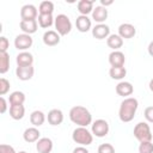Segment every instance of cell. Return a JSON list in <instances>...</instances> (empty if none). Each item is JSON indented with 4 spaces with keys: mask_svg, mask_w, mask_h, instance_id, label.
Segmentation results:
<instances>
[{
    "mask_svg": "<svg viewBox=\"0 0 153 153\" xmlns=\"http://www.w3.org/2000/svg\"><path fill=\"white\" fill-rule=\"evenodd\" d=\"M37 16H38L37 8L31 4L24 5L22 7V10H20L22 20H35V19H37Z\"/></svg>",
    "mask_w": 153,
    "mask_h": 153,
    "instance_id": "cell-8",
    "label": "cell"
},
{
    "mask_svg": "<svg viewBox=\"0 0 153 153\" xmlns=\"http://www.w3.org/2000/svg\"><path fill=\"white\" fill-rule=\"evenodd\" d=\"M108 18V10L105 7L100 6H96V8H93L92 11V19L98 23V24H103Z\"/></svg>",
    "mask_w": 153,
    "mask_h": 153,
    "instance_id": "cell-18",
    "label": "cell"
},
{
    "mask_svg": "<svg viewBox=\"0 0 153 153\" xmlns=\"http://www.w3.org/2000/svg\"><path fill=\"white\" fill-rule=\"evenodd\" d=\"M136 33V29L134 25L129 24V23H123L118 26V35L122 37V38H133Z\"/></svg>",
    "mask_w": 153,
    "mask_h": 153,
    "instance_id": "cell-13",
    "label": "cell"
},
{
    "mask_svg": "<svg viewBox=\"0 0 153 153\" xmlns=\"http://www.w3.org/2000/svg\"><path fill=\"white\" fill-rule=\"evenodd\" d=\"M30 122L31 124H33V127H39L45 122V115L44 112L39 111V110H35L31 112L30 115Z\"/></svg>",
    "mask_w": 153,
    "mask_h": 153,
    "instance_id": "cell-24",
    "label": "cell"
},
{
    "mask_svg": "<svg viewBox=\"0 0 153 153\" xmlns=\"http://www.w3.org/2000/svg\"><path fill=\"white\" fill-rule=\"evenodd\" d=\"M17 65L18 66H22V67H25V66H32L33 63V56L31 53L29 51H20L18 55H17Z\"/></svg>",
    "mask_w": 153,
    "mask_h": 153,
    "instance_id": "cell-21",
    "label": "cell"
},
{
    "mask_svg": "<svg viewBox=\"0 0 153 153\" xmlns=\"http://www.w3.org/2000/svg\"><path fill=\"white\" fill-rule=\"evenodd\" d=\"M133 92H134V87L129 81H120L116 85V93L121 97L128 98V96L133 94Z\"/></svg>",
    "mask_w": 153,
    "mask_h": 153,
    "instance_id": "cell-14",
    "label": "cell"
},
{
    "mask_svg": "<svg viewBox=\"0 0 153 153\" xmlns=\"http://www.w3.org/2000/svg\"><path fill=\"white\" fill-rule=\"evenodd\" d=\"M112 0H109V1H105V0H100V4H102V6L103 7H105L106 8V6H110V5H112Z\"/></svg>",
    "mask_w": 153,
    "mask_h": 153,
    "instance_id": "cell-39",
    "label": "cell"
},
{
    "mask_svg": "<svg viewBox=\"0 0 153 153\" xmlns=\"http://www.w3.org/2000/svg\"><path fill=\"white\" fill-rule=\"evenodd\" d=\"M148 54H149V55L153 57V41H152V42L148 44Z\"/></svg>",
    "mask_w": 153,
    "mask_h": 153,
    "instance_id": "cell-40",
    "label": "cell"
},
{
    "mask_svg": "<svg viewBox=\"0 0 153 153\" xmlns=\"http://www.w3.org/2000/svg\"><path fill=\"white\" fill-rule=\"evenodd\" d=\"M78 11L80 16H87L93 11V1L92 0H80L78 2Z\"/></svg>",
    "mask_w": 153,
    "mask_h": 153,
    "instance_id": "cell-23",
    "label": "cell"
},
{
    "mask_svg": "<svg viewBox=\"0 0 153 153\" xmlns=\"http://www.w3.org/2000/svg\"><path fill=\"white\" fill-rule=\"evenodd\" d=\"M148 86H149V90L153 92V79H151V81H149V85H148Z\"/></svg>",
    "mask_w": 153,
    "mask_h": 153,
    "instance_id": "cell-41",
    "label": "cell"
},
{
    "mask_svg": "<svg viewBox=\"0 0 153 153\" xmlns=\"http://www.w3.org/2000/svg\"><path fill=\"white\" fill-rule=\"evenodd\" d=\"M10 47V42L5 36L0 37V53H7V49Z\"/></svg>",
    "mask_w": 153,
    "mask_h": 153,
    "instance_id": "cell-34",
    "label": "cell"
},
{
    "mask_svg": "<svg viewBox=\"0 0 153 153\" xmlns=\"http://www.w3.org/2000/svg\"><path fill=\"white\" fill-rule=\"evenodd\" d=\"M126 57L124 54L120 50H114L109 54V63L111 67H124Z\"/></svg>",
    "mask_w": 153,
    "mask_h": 153,
    "instance_id": "cell-10",
    "label": "cell"
},
{
    "mask_svg": "<svg viewBox=\"0 0 153 153\" xmlns=\"http://www.w3.org/2000/svg\"><path fill=\"white\" fill-rule=\"evenodd\" d=\"M139 108V102L136 98L134 97H128L124 98L120 105V110H118V117L122 122L127 123L134 120L136 110Z\"/></svg>",
    "mask_w": 153,
    "mask_h": 153,
    "instance_id": "cell-1",
    "label": "cell"
},
{
    "mask_svg": "<svg viewBox=\"0 0 153 153\" xmlns=\"http://www.w3.org/2000/svg\"><path fill=\"white\" fill-rule=\"evenodd\" d=\"M109 123L105 121V120H96L93 123H92V127H91V133L97 136V137H104L109 134Z\"/></svg>",
    "mask_w": 153,
    "mask_h": 153,
    "instance_id": "cell-6",
    "label": "cell"
},
{
    "mask_svg": "<svg viewBox=\"0 0 153 153\" xmlns=\"http://www.w3.org/2000/svg\"><path fill=\"white\" fill-rule=\"evenodd\" d=\"M10 68V55L7 53H0V74H5Z\"/></svg>",
    "mask_w": 153,
    "mask_h": 153,
    "instance_id": "cell-30",
    "label": "cell"
},
{
    "mask_svg": "<svg viewBox=\"0 0 153 153\" xmlns=\"http://www.w3.org/2000/svg\"><path fill=\"white\" fill-rule=\"evenodd\" d=\"M73 153H90V152L87 148H85V146H79L73 149Z\"/></svg>",
    "mask_w": 153,
    "mask_h": 153,
    "instance_id": "cell-38",
    "label": "cell"
},
{
    "mask_svg": "<svg viewBox=\"0 0 153 153\" xmlns=\"http://www.w3.org/2000/svg\"><path fill=\"white\" fill-rule=\"evenodd\" d=\"M134 136L137 141L145 142V141H152V131L147 122H139L134 127Z\"/></svg>",
    "mask_w": 153,
    "mask_h": 153,
    "instance_id": "cell-4",
    "label": "cell"
},
{
    "mask_svg": "<svg viewBox=\"0 0 153 153\" xmlns=\"http://www.w3.org/2000/svg\"><path fill=\"white\" fill-rule=\"evenodd\" d=\"M143 115H145V118H146L147 122L153 123V106H147L145 109Z\"/></svg>",
    "mask_w": 153,
    "mask_h": 153,
    "instance_id": "cell-35",
    "label": "cell"
},
{
    "mask_svg": "<svg viewBox=\"0 0 153 153\" xmlns=\"http://www.w3.org/2000/svg\"><path fill=\"white\" fill-rule=\"evenodd\" d=\"M41 133H39V130L36 128V127H30V128H26L25 130H24V133H23V139L26 141V142H29V143H31V142H37L41 137Z\"/></svg>",
    "mask_w": 153,
    "mask_h": 153,
    "instance_id": "cell-17",
    "label": "cell"
},
{
    "mask_svg": "<svg viewBox=\"0 0 153 153\" xmlns=\"http://www.w3.org/2000/svg\"><path fill=\"white\" fill-rule=\"evenodd\" d=\"M106 44L109 48H111L112 50H118L122 45H123V38L117 33H112L106 38Z\"/></svg>",
    "mask_w": 153,
    "mask_h": 153,
    "instance_id": "cell-22",
    "label": "cell"
},
{
    "mask_svg": "<svg viewBox=\"0 0 153 153\" xmlns=\"http://www.w3.org/2000/svg\"><path fill=\"white\" fill-rule=\"evenodd\" d=\"M18 153H27V152H25V151H20V152H18Z\"/></svg>",
    "mask_w": 153,
    "mask_h": 153,
    "instance_id": "cell-42",
    "label": "cell"
},
{
    "mask_svg": "<svg viewBox=\"0 0 153 153\" xmlns=\"http://www.w3.org/2000/svg\"><path fill=\"white\" fill-rule=\"evenodd\" d=\"M43 43L48 47H54L60 43V35L54 30H48L43 33Z\"/></svg>",
    "mask_w": 153,
    "mask_h": 153,
    "instance_id": "cell-11",
    "label": "cell"
},
{
    "mask_svg": "<svg viewBox=\"0 0 153 153\" xmlns=\"http://www.w3.org/2000/svg\"><path fill=\"white\" fill-rule=\"evenodd\" d=\"M69 118L78 127H87L92 123L91 112L81 105H75L69 110Z\"/></svg>",
    "mask_w": 153,
    "mask_h": 153,
    "instance_id": "cell-2",
    "label": "cell"
},
{
    "mask_svg": "<svg viewBox=\"0 0 153 153\" xmlns=\"http://www.w3.org/2000/svg\"><path fill=\"white\" fill-rule=\"evenodd\" d=\"M35 74V68L33 66H25V67H22V66H18L17 69H16V75L19 80L22 81H26V80H30Z\"/></svg>",
    "mask_w": 153,
    "mask_h": 153,
    "instance_id": "cell-9",
    "label": "cell"
},
{
    "mask_svg": "<svg viewBox=\"0 0 153 153\" xmlns=\"http://www.w3.org/2000/svg\"><path fill=\"white\" fill-rule=\"evenodd\" d=\"M6 110H7V102L4 97H0V112L5 114Z\"/></svg>",
    "mask_w": 153,
    "mask_h": 153,
    "instance_id": "cell-37",
    "label": "cell"
},
{
    "mask_svg": "<svg viewBox=\"0 0 153 153\" xmlns=\"http://www.w3.org/2000/svg\"><path fill=\"white\" fill-rule=\"evenodd\" d=\"M33 43V39L30 35L20 33L14 38V47L20 51H26L29 48H31Z\"/></svg>",
    "mask_w": 153,
    "mask_h": 153,
    "instance_id": "cell-7",
    "label": "cell"
},
{
    "mask_svg": "<svg viewBox=\"0 0 153 153\" xmlns=\"http://www.w3.org/2000/svg\"><path fill=\"white\" fill-rule=\"evenodd\" d=\"M0 153H17V152L12 146L2 143V145H0Z\"/></svg>",
    "mask_w": 153,
    "mask_h": 153,
    "instance_id": "cell-36",
    "label": "cell"
},
{
    "mask_svg": "<svg viewBox=\"0 0 153 153\" xmlns=\"http://www.w3.org/2000/svg\"><path fill=\"white\" fill-rule=\"evenodd\" d=\"M139 153H153V143H152V141L140 142Z\"/></svg>",
    "mask_w": 153,
    "mask_h": 153,
    "instance_id": "cell-31",
    "label": "cell"
},
{
    "mask_svg": "<svg viewBox=\"0 0 153 153\" xmlns=\"http://www.w3.org/2000/svg\"><path fill=\"white\" fill-rule=\"evenodd\" d=\"M36 149L38 153H50L53 149V141L49 137H41L36 142Z\"/></svg>",
    "mask_w": 153,
    "mask_h": 153,
    "instance_id": "cell-20",
    "label": "cell"
},
{
    "mask_svg": "<svg viewBox=\"0 0 153 153\" xmlns=\"http://www.w3.org/2000/svg\"><path fill=\"white\" fill-rule=\"evenodd\" d=\"M109 74L111 76V79L122 80L127 74V69L124 67H111L109 71Z\"/></svg>",
    "mask_w": 153,
    "mask_h": 153,
    "instance_id": "cell-28",
    "label": "cell"
},
{
    "mask_svg": "<svg viewBox=\"0 0 153 153\" xmlns=\"http://www.w3.org/2000/svg\"><path fill=\"white\" fill-rule=\"evenodd\" d=\"M55 29H56V32L60 35V36H66L71 32L72 30V23L69 20V18L66 16V14H57L55 17Z\"/></svg>",
    "mask_w": 153,
    "mask_h": 153,
    "instance_id": "cell-5",
    "label": "cell"
},
{
    "mask_svg": "<svg viewBox=\"0 0 153 153\" xmlns=\"http://www.w3.org/2000/svg\"><path fill=\"white\" fill-rule=\"evenodd\" d=\"M72 139L75 143H79L80 146H88L93 141V134L86 127H78L73 130Z\"/></svg>",
    "mask_w": 153,
    "mask_h": 153,
    "instance_id": "cell-3",
    "label": "cell"
},
{
    "mask_svg": "<svg viewBox=\"0 0 153 153\" xmlns=\"http://www.w3.org/2000/svg\"><path fill=\"white\" fill-rule=\"evenodd\" d=\"M54 22H55V18H53V14H38L37 23L43 29L50 27L54 24Z\"/></svg>",
    "mask_w": 153,
    "mask_h": 153,
    "instance_id": "cell-27",
    "label": "cell"
},
{
    "mask_svg": "<svg viewBox=\"0 0 153 153\" xmlns=\"http://www.w3.org/2000/svg\"><path fill=\"white\" fill-rule=\"evenodd\" d=\"M97 153H115V148L111 143H102L99 145Z\"/></svg>",
    "mask_w": 153,
    "mask_h": 153,
    "instance_id": "cell-33",
    "label": "cell"
},
{
    "mask_svg": "<svg viewBox=\"0 0 153 153\" xmlns=\"http://www.w3.org/2000/svg\"><path fill=\"white\" fill-rule=\"evenodd\" d=\"M47 120L51 126H60L63 122V112L60 109H51L48 112Z\"/></svg>",
    "mask_w": 153,
    "mask_h": 153,
    "instance_id": "cell-15",
    "label": "cell"
},
{
    "mask_svg": "<svg viewBox=\"0 0 153 153\" xmlns=\"http://www.w3.org/2000/svg\"><path fill=\"white\" fill-rule=\"evenodd\" d=\"M92 36L97 39H104L110 36V27L105 24H97L92 27Z\"/></svg>",
    "mask_w": 153,
    "mask_h": 153,
    "instance_id": "cell-12",
    "label": "cell"
},
{
    "mask_svg": "<svg viewBox=\"0 0 153 153\" xmlns=\"http://www.w3.org/2000/svg\"><path fill=\"white\" fill-rule=\"evenodd\" d=\"M10 81L5 78H0V96H4L6 94L8 91H10Z\"/></svg>",
    "mask_w": 153,
    "mask_h": 153,
    "instance_id": "cell-32",
    "label": "cell"
},
{
    "mask_svg": "<svg viewBox=\"0 0 153 153\" xmlns=\"http://www.w3.org/2000/svg\"><path fill=\"white\" fill-rule=\"evenodd\" d=\"M10 105H23L25 102V94L22 91H14L8 97Z\"/></svg>",
    "mask_w": 153,
    "mask_h": 153,
    "instance_id": "cell-25",
    "label": "cell"
},
{
    "mask_svg": "<svg viewBox=\"0 0 153 153\" xmlns=\"http://www.w3.org/2000/svg\"><path fill=\"white\" fill-rule=\"evenodd\" d=\"M25 115V108L24 105H10V116L18 121V120H22Z\"/></svg>",
    "mask_w": 153,
    "mask_h": 153,
    "instance_id": "cell-26",
    "label": "cell"
},
{
    "mask_svg": "<svg viewBox=\"0 0 153 153\" xmlns=\"http://www.w3.org/2000/svg\"><path fill=\"white\" fill-rule=\"evenodd\" d=\"M19 26H20V30L23 31V33L32 35L37 31L38 23H37V19H35V20H20Z\"/></svg>",
    "mask_w": 153,
    "mask_h": 153,
    "instance_id": "cell-16",
    "label": "cell"
},
{
    "mask_svg": "<svg viewBox=\"0 0 153 153\" xmlns=\"http://www.w3.org/2000/svg\"><path fill=\"white\" fill-rule=\"evenodd\" d=\"M39 14H53L54 12V4L51 1H42L38 6Z\"/></svg>",
    "mask_w": 153,
    "mask_h": 153,
    "instance_id": "cell-29",
    "label": "cell"
},
{
    "mask_svg": "<svg viewBox=\"0 0 153 153\" xmlns=\"http://www.w3.org/2000/svg\"><path fill=\"white\" fill-rule=\"evenodd\" d=\"M75 26H76L78 31H80V32H87L88 30H91L92 23H91V19L87 16H79L75 19Z\"/></svg>",
    "mask_w": 153,
    "mask_h": 153,
    "instance_id": "cell-19",
    "label": "cell"
}]
</instances>
